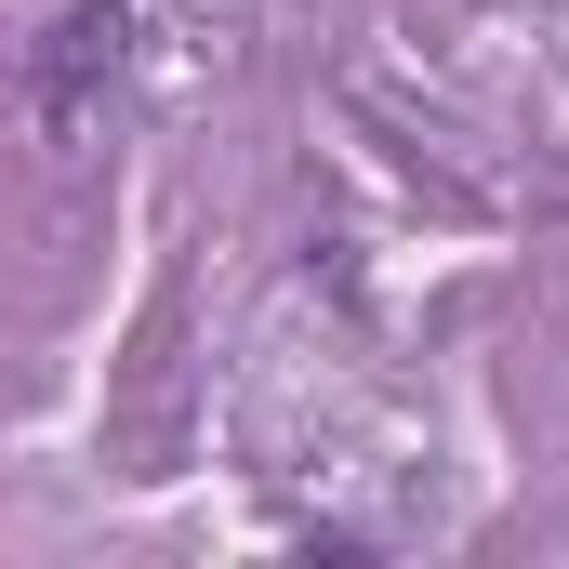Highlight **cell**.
<instances>
[{"instance_id": "1", "label": "cell", "mask_w": 569, "mask_h": 569, "mask_svg": "<svg viewBox=\"0 0 569 569\" xmlns=\"http://www.w3.org/2000/svg\"><path fill=\"white\" fill-rule=\"evenodd\" d=\"M93 67H120V13H67V40H53V67H40V107L80 120V80H93Z\"/></svg>"}]
</instances>
